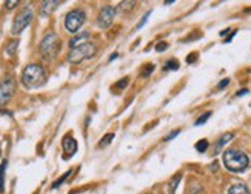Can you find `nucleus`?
Returning <instances> with one entry per match:
<instances>
[{
  "label": "nucleus",
  "instance_id": "obj_16",
  "mask_svg": "<svg viewBox=\"0 0 251 194\" xmlns=\"http://www.w3.org/2000/svg\"><path fill=\"white\" fill-rule=\"evenodd\" d=\"M17 47H19V42H17V40L9 42V43H8V47H6V49H5V54H6V56H9V57H11V56H14Z\"/></svg>",
  "mask_w": 251,
  "mask_h": 194
},
{
  "label": "nucleus",
  "instance_id": "obj_8",
  "mask_svg": "<svg viewBox=\"0 0 251 194\" xmlns=\"http://www.w3.org/2000/svg\"><path fill=\"white\" fill-rule=\"evenodd\" d=\"M114 17H116V8L114 6H103L99 13V17H97V25H99L102 29L110 28Z\"/></svg>",
  "mask_w": 251,
  "mask_h": 194
},
{
  "label": "nucleus",
  "instance_id": "obj_1",
  "mask_svg": "<svg viewBox=\"0 0 251 194\" xmlns=\"http://www.w3.org/2000/svg\"><path fill=\"white\" fill-rule=\"evenodd\" d=\"M47 80V73L43 70L42 65H28V67L22 73V83H24L26 88H39Z\"/></svg>",
  "mask_w": 251,
  "mask_h": 194
},
{
  "label": "nucleus",
  "instance_id": "obj_14",
  "mask_svg": "<svg viewBox=\"0 0 251 194\" xmlns=\"http://www.w3.org/2000/svg\"><path fill=\"white\" fill-rule=\"evenodd\" d=\"M228 194H250V191L244 183H236V185L228 190Z\"/></svg>",
  "mask_w": 251,
  "mask_h": 194
},
{
  "label": "nucleus",
  "instance_id": "obj_12",
  "mask_svg": "<svg viewBox=\"0 0 251 194\" xmlns=\"http://www.w3.org/2000/svg\"><path fill=\"white\" fill-rule=\"evenodd\" d=\"M233 137H234V134L233 133H225V134H222V137L217 140V144H216V148H214V154H217L221 151V148L222 146H225L230 140H233Z\"/></svg>",
  "mask_w": 251,
  "mask_h": 194
},
{
  "label": "nucleus",
  "instance_id": "obj_33",
  "mask_svg": "<svg viewBox=\"0 0 251 194\" xmlns=\"http://www.w3.org/2000/svg\"><path fill=\"white\" fill-rule=\"evenodd\" d=\"M117 56H119L117 52H113V54H111V57H110V60H114V59H117Z\"/></svg>",
  "mask_w": 251,
  "mask_h": 194
},
{
  "label": "nucleus",
  "instance_id": "obj_21",
  "mask_svg": "<svg viewBox=\"0 0 251 194\" xmlns=\"http://www.w3.org/2000/svg\"><path fill=\"white\" fill-rule=\"evenodd\" d=\"M114 139V134L110 133V134H106L102 140H100V146H105V145H110L111 144V140Z\"/></svg>",
  "mask_w": 251,
  "mask_h": 194
},
{
  "label": "nucleus",
  "instance_id": "obj_3",
  "mask_svg": "<svg viewBox=\"0 0 251 194\" xmlns=\"http://www.w3.org/2000/svg\"><path fill=\"white\" fill-rule=\"evenodd\" d=\"M94 54H96L94 43L86 42V43H83V45H80V47H77V48H74V49L70 51L68 62L70 63H80V62H83L86 59L94 57Z\"/></svg>",
  "mask_w": 251,
  "mask_h": 194
},
{
  "label": "nucleus",
  "instance_id": "obj_24",
  "mask_svg": "<svg viewBox=\"0 0 251 194\" xmlns=\"http://www.w3.org/2000/svg\"><path fill=\"white\" fill-rule=\"evenodd\" d=\"M180 134V129H176V131H173L171 134H168L167 137H165V142H170V140H173L176 136H179Z\"/></svg>",
  "mask_w": 251,
  "mask_h": 194
},
{
  "label": "nucleus",
  "instance_id": "obj_28",
  "mask_svg": "<svg viewBox=\"0 0 251 194\" xmlns=\"http://www.w3.org/2000/svg\"><path fill=\"white\" fill-rule=\"evenodd\" d=\"M152 68H154V67H152L151 63H150V65H147V71H145V73H142V75H144V77H147V75H150V73L152 71Z\"/></svg>",
  "mask_w": 251,
  "mask_h": 194
},
{
  "label": "nucleus",
  "instance_id": "obj_32",
  "mask_svg": "<svg viewBox=\"0 0 251 194\" xmlns=\"http://www.w3.org/2000/svg\"><path fill=\"white\" fill-rule=\"evenodd\" d=\"M230 31H231V29H224V31H221V36H226Z\"/></svg>",
  "mask_w": 251,
  "mask_h": 194
},
{
  "label": "nucleus",
  "instance_id": "obj_25",
  "mask_svg": "<svg viewBox=\"0 0 251 194\" xmlns=\"http://www.w3.org/2000/svg\"><path fill=\"white\" fill-rule=\"evenodd\" d=\"M196 59H198V52H191L190 56H188V59H187V62L193 63V62H196Z\"/></svg>",
  "mask_w": 251,
  "mask_h": 194
},
{
  "label": "nucleus",
  "instance_id": "obj_27",
  "mask_svg": "<svg viewBox=\"0 0 251 194\" xmlns=\"http://www.w3.org/2000/svg\"><path fill=\"white\" fill-rule=\"evenodd\" d=\"M228 83H230V79H224L219 85H217V88H219V90H222V88H225V86L228 85Z\"/></svg>",
  "mask_w": 251,
  "mask_h": 194
},
{
  "label": "nucleus",
  "instance_id": "obj_26",
  "mask_svg": "<svg viewBox=\"0 0 251 194\" xmlns=\"http://www.w3.org/2000/svg\"><path fill=\"white\" fill-rule=\"evenodd\" d=\"M5 5H6V8H8V9H13L14 6H17V5H19V2H17V0H13V2H6Z\"/></svg>",
  "mask_w": 251,
  "mask_h": 194
},
{
  "label": "nucleus",
  "instance_id": "obj_23",
  "mask_svg": "<svg viewBox=\"0 0 251 194\" xmlns=\"http://www.w3.org/2000/svg\"><path fill=\"white\" fill-rule=\"evenodd\" d=\"M167 48H168V43H165V42H160L159 45H156V51H157V52L165 51Z\"/></svg>",
  "mask_w": 251,
  "mask_h": 194
},
{
  "label": "nucleus",
  "instance_id": "obj_20",
  "mask_svg": "<svg viewBox=\"0 0 251 194\" xmlns=\"http://www.w3.org/2000/svg\"><path fill=\"white\" fill-rule=\"evenodd\" d=\"M211 114H213L211 111H208V113H205V114H202V116H201V117L198 119V121H196V122H194V125H196V126H199V125H203V123H205V122H206V121H208V119L211 117Z\"/></svg>",
  "mask_w": 251,
  "mask_h": 194
},
{
  "label": "nucleus",
  "instance_id": "obj_11",
  "mask_svg": "<svg viewBox=\"0 0 251 194\" xmlns=\"http://www.w3.org/2000/svg\"><path fill=\"white\" fill-rule=\"evenodd\" d=\"M88 37H90V32H88V31H85V32H82V34L73 37V39L70 40V48L74 49V48H77V47L83 45V43H86V40H88Z\"/></svg>",
  "mask_w": 251,
  "mask_h": 194
},
{
  "label": "nucleus",
  "instance_id": "obj_15",
  "mask_svg": "<svg viewBox=\"0 0 251 194\" xmlns=\"http://www.w3.org/2000/svg\"><path fill=\"white\" fill-rule=\"evenodd\" d=\"M180 179H182V174H176V176H174V177L171 179L170 185H168V191H170V194H174V193H176Z\"/></svg>",
  "mask_w": 251,
  "mask_h": 194
},
{
  "label": "nucleus",
  "instance_id": "obj_5",
  "mask_svg": "<svg viewBox=\"0 0 251 194\" xmlns=\"http://www.w3.org/2000/svg\"><path fill=\"white\" fill-rule=\"evenodd\" d=\"M85 13L82 9H73L70 11V13L67 14V17H65V28H67L68 32H71V34H75L82 25L85 24Z\"/></svg>",
  "mask_w": 251,
  "mask_h": 194
},
{
  "label": "nucleus",
  "instance_id": "obj_17",
  "mask_svg": "<svg viewBox=\"0 0 251 194\" xmlns=\"http://www.w3.org/2000/svg\"><path fill=\"white\" fill-rule=\"evenodd\" d=\"M70 176H71V170H70V171H67V172H65V174H63V176H62V177H60V179H59L57 182H54V183H52V185H51V188H52V190H56V188H59V187L62 185V183H63L65 180H67V179H68Z\"/></svg>",
  "mask_w": 251,
  "mask_h": 194
},
{
  "label": "nucleus",
  "instance_id": "obj_9",
  "mask_svg": "<svg viewBox=\"0 0 251 194\" xmlns=\"http://www.w3.org/2000/svg\"><path fill=\"white\" fill-rule=\"evenodd\" d=\"M62 146H63V151H65V159H70V157H73L75 153H77V142H75V139L71 137V136H65L63 137Z\"/></svg>",
  "mask_w": 251,
  "mask_h": 194
},
{
  "label": "nucleus",
  "instance_id": "obj_2",
  "mask_svg": "<svg viewBox=\"0 0 251 194\" xmlns=\"http://www.w3.org/2000/svg\"><path fill=\"white\" fill-rule=\"evenodd\" d=\"M224 164L228 171L233 172H242L248 168L250 159L245 153L239 149H226L224 153Z\"/></svg>",
  "mask_w": 251,
  "mask_h": 194
},
{
  "label": "nucleus",
  "instance_id": "obj_4",
  "mask_svg": "<svg viewBox=\"0 0 251 194\" xmlns=\"http://www.w3.org/2000/svg\"><path fill=\"white\" fill-rule=\"evenodd\" d=\"M59 51V37L54 32H50L40 42V52L43 57L47 59H52Z\"/></svg>",
  "mask_w": 251,
  "mask_h": 194
},
{
  "label": "nucleus",
  "instance_id": "obj_29",
  "mask_svg": "<svg viewBox=\"0 0 251 194\" xmlns=\"http://www.w3.org/2000/svg\"><path fill=\"white\" fill-rule=\"evenodd\" d=\"M128 85V77H125V79H122V82L121 83H117V88H125V86Z\"/></svg>",
  "mask_w": 251,
  "mask_h": 194
},
{
  "label": "nucleus",
  "instance_id": "obj_30",
  "mask_svg": "<svg viewBox=\"0 0 251 194\" xmlns=\"http://www.w3.org/2000/svg\"><path fill=\"white\" fill-rule=\"evenodd\" d=\"M234 36H236V31H231V34L225 39V43H230V42L233 40V37H234Z\"/></svg>",
  "mask_w": 251,
  "mask_h": 194
},
{
  "label": "nucleus",
  "instance_id": "obj_13",
  "mask_svg": "<svg viewBox=\"0 0 251 194\" xmlns=\"http://www.w3.org/2000/svg\"><path fill=\"white\" fill-rule=\"evenodd\" d=\"M6 167H8V160H2L0 164V193L5 191V172H6Z\"/></svg>",
  "mask_w": 251,
  "mask_h": 194
},
{
  "label": "nucleus",
  "instance_id": "obj_31",
  "mask_svg": "<svg viewBox=\"0 0 251 194\" xmlns=\"http://www.w3.org/2000/svg\"><path fill=\"white\" fill-rule=\"evenodd\" d=\"M248 93H250L248 90H241V91H239L236 96H237V97H241V96H245V94H248Z\"/></svg>",
  "mask_w": 251,
  "mask_h": 194
},
{
  "label": "nucleus",
  "instance_id": "obj_10",
  "mask_svg": "<svg viewBox=\"0 0 251 194\" xmlns=\"http://www.w3.org/2000/svg\"><path fill=\"white\" fill-rule=\"evenodd\" d=\"M60 5V2H56V0H47V2H42L40 5V14L42 16H50L52 11H56V8Z\"/></svg>",
  "mask_w": 251,
  "mask_h": 194
},
{
  "label": "nucleus",
  "instance_id": "obj_18",
  "mask_svg": "<svg viewBox=\"0 0 251 194\" xmlns=\"http://www.w3.org/2000/svg\"><path fill=\"white\" fill-rule=\"evenodd\" d=\"M206 148H208V140H206V139H202V140H199L198 144H196V149H198L199 153H205Z\"/></svg>",
  "mask_w": 251,
  "mask_h": 194
},
{
  "label": "nucleus",
  "instance_id": "obj_19",
  "mask_svg": "<svg viewBox=\"0 0 251 194\" xmlns=\"http://www.w3.org/2000/svg\"><path fill=\"white\" fill-rule=\"evenodd\" d=\"M179 68V62L177 60H168L167 63H165V67H163V70L165 71H176Z\"/></svg>",
  "mask_w": 251,
  "mask_h": 194
},
{
  "label": "nucleus",
  "instance_id": "obj_7",
  "mask_svg": "<svg viewBox=\"0 0 251 194\" xmlns=\"http://www.w3.org/2000/svg\"><path fill=\"white\" fill-rule=\"evenodd\" d=\"M16 90V83L13 79H6L0 83V108L6 106V103L11 100V97L14 94Z\"/></svg>",
  "mask_w": 251,
  "mask_h": 194
},
{
  "label": "nucleus",
  "instance_id": "obj_22",
  "mask_svg": "<svg viewBox=\"0 0 251 194\" xmlns=\"http://www.w3.org/2000/svg\"><path fill=\"white\" fill-rule=\"evenodd\" d=\"M151 16V11H150V13H147L145 16H144V19H142L140 22H139V24H137V26H136V29H140L142 26H144L145 24H147V20H148V17Z\"/></svg>",
  "mask_w": 251,
  "mask_h": 194
},
{
  "label": "nucleus",
  "instance_id": "obj_6",
  "mask_svg": "<svg viewBox=\"0 0 251 194\" xmlns=\"http://www.w3.org/2000/svg\"><path fill=\"white\" fill-rule=\"evenodd\" d=\"M31 20H32V9L29 6H25L16 16V19L13 22V28H11V32H13V34H20V32L31 24Z\"/></svg>",
  "mask_w": 251,
  "mask_h": 194
}]
</instances>
